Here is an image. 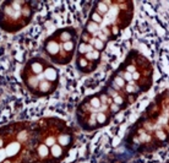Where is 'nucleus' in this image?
I'll use <instances>...</instances> for the list:
<instances>
[{"instance_id":"obj_1","label":"nucleus","mask_w":169,"mask_h":163,"mask_svg":"<svg viewBox=\"0 0 169 163\" xmlns=\"http://www.w3.org/2000/svg\"><path fill=\"white\" fill-rule=\"evenodd\" d=\"M71 142V136L69 134H63L59 136V145L60 146H68Z\"/></svg>"},{"instance_id":"obj_2","label":"nucleus","mask_w":169,"mask_h":163,"mask_svg":"<svg viewBox=\"0 0 169 163\" xmlns=\"http://www.w3.org/2000/svg\"><path fill=\"white\" fill-rule=\"evenodd\" d=\"M38 86H39V90H41V92H43V93H48V92H50L52 88H53L52 84L49 82V81H42Z\"/></svg>"},{"instance_id":"obj_3","label":"nucleus","mask_w":169,"mask_h":163,"mask_svg":"<svg viewBox=\"0 0 169 163\" xmlns=\"http://www.w3.org/2000/svg\"><path fill=\"white\" fill-rule=\"evenodd\" d=\"M46 77L48 81H53L57 79V70L54 68H48L46 70Z\"/></svg>"},{"instance_id":"obj_4","label":"nucleus","mask_w":169,"mask_h":163,"mask_svg":"<svg viewBox=\"0 0 169 163\" xmlns=\"http://www.w3.org/2000/svg\"><path fill=\"white\" fill-rule=\"evenodd\" d=\"M108 122V118L104 113H98L96 114V123L101 124V125H103V124H107Z\"/></svg>"},{"instance_id":"obj_5","label":"nucleus","mask_w":169,"mask_h":163,"mask_svg":"<svg viewBox=\"0 0 169 163\" xmlns=\"http://www.w3.org/2000/svg\"><path fill=\"white\" fill-rule=\"evenodd\" d=\"M52 152H53V156L54 157H60L63 153V148L60 145H53L52 146Z\"/></svg>"},{"instance_id":"obj_6","label":"nucleus","mask_w":169,"mask_h":163,"mask_svg":"<svg viewBox=\"0 0 169 163\" xmlns=\"http://www.w3.org/2000/svg\"><path fill=\"white\" fill-rule=\"evenodd\" d=\"M93 48H96L97 50H102V49H104V42L101 41L99 38H95L93 39Z\"/></svg>"},{"instance_id":"obj_7","label":"nucleus","mask_w":169,"mask_h":163,"mask_svg":"<svg viewBox=\"0 0 169 163\" xmlns=\"http://www.w3.org/2000/svg\"><path fill=\"white\" fill-rule=\"evenodd\" d=\"M114 84H115L119 88H124L125 87V81L121 76H115L114 77Z\"/></svg>"},{"instance_id":"obj_8","label":"nucleus","mask_w":169,"mask_h":163,"mask_svg":"<svg viewBox=\"0 0 169 163\" xmlns=\"http://www.w3.org/2000/svg\"><path fill=\"white\" fill-rule=\"evenodd\" d=\"M155 135H156V137H157L158 140H161V141H164V140L167 139V134L163 131V130H157Z\"/></svg>"},{"instance_id":"obj_9","label":"nucleus","mask_w":169,"mask_h":163,"mask_svg":"<svg viewBox=\"0 0 169 163\" xmlns=\"http://www.w3.org/2000/svg\"><path fill=\"white\" fill-rule=\"evenodd\" d=\"M32 70H33V73L39 74V73L43 71V65H41L39 63H36V64L32 65Z\"/></svg>"},{"instance_id":"obj_10","label":"nucleus","mask_w":169,"mask_h":163,"mask_svg":"<svg viewBox=\"0 0 169 163\" xmlns=\"http://www.w3.org/2000/svg\"><path fill=\"white\" fill-rule=\"evenodd\" d=\"M38 152L41 153V156H47V155H48L47 145H41V146H39V148H38Z\"/></svg>"},{"instance_id":"obj_11","label":"nucleus","mask_w":169,"mask_h":163,"mask_svg":"<svg viewBox=\"0 0 169 163\" xmlns=\"http://www.w3.org/2000/svg\"><path fill=\"white\" fill-rule=\"evenodd\" d=\"M87 65H88V61H87L85 58H80V59H79V66H80V68H83V69H85Z\"/></svg>"},{"instance_id":"obj_12","label":"nucleus","mask_w":169,"mask_h":163,"mask_svg":"<svg viewBox=\"0 0 169 163\" xmlns=\"http://www.w3.org/2000/svg\"><path fill=\"white\" fill-rule=\"evenodd\" d=\"M54 144H55V139H54V137H48L47 141H46V145L47 146H53Z\"/></svg>"}]
</instances>
